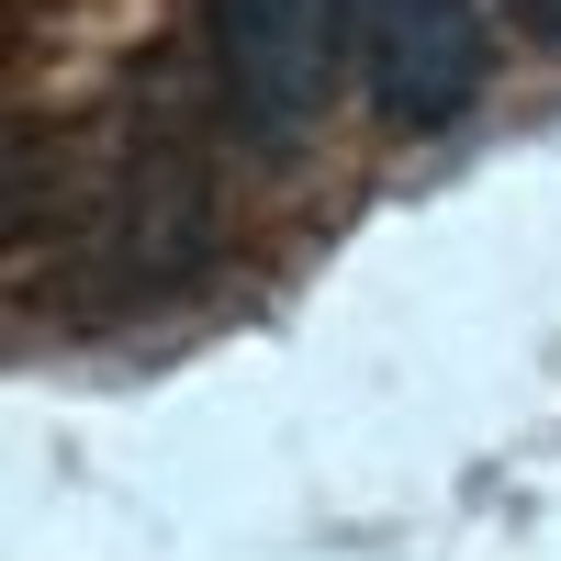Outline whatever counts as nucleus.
<instances>
[{
    "mask_svg": "<svg viewBox=\"0 0 561 561\" xmlns=\"http://www.w3.org/2000/svg\"><path fill=\"white\" fill-rule=\"evenodd\" d=\"M214 79L259 135H314L359 68V0H203Z\"/></svg>",
    "mask_w": 561,
    "mask_h": 561,
    "instance_id": "obj_1",
    "label": "nucleus"
},
{
    "mask_svg": "<svg viewBox=\"0 0 561 561\" xmlns=\"http://www.w3.org/2000/svg\"><path fill=\"white\" fill-rule=\"evenodd\" d=\"M505 23H517L528 45H550V57H561V0H505Z\"/></svg>",
    "mask_w": 561,
    "mask_h": 561,
    "instance_id": "obj_3",
    "label": "nucleus"
},
{
    "mask_svg": "<svg viewBox=\"0 0 561 561\" xmlns=\"http://www.w3.org/2000/svg\"><path fill=\"white\" fill-rule=\"evenodd\" d=\"M483 68H494V45L472 0H359V79L382 102V124L427 135L449 113H472Z\"/></svg>",
    "mask_w": 561,
    "mask_h": 561,
    "instance_id": "obj_2",
    "label": "nucleus"
}]
</instances>
